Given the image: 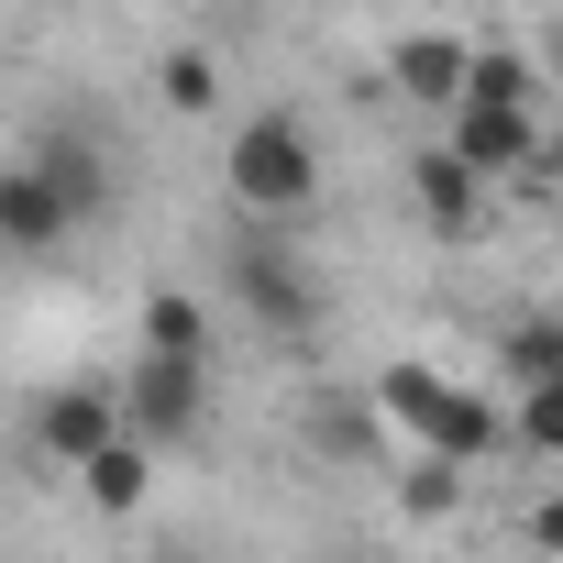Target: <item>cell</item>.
<instances>
[{"instance_id": "cell-1", "label": "cell", "mask_w": 563, "mask_h": 563, "mask_svg": "<svg viewBox=\"0 0 563 563\" xmlns=\"http://www.w3.org/2000/svg\"><path fill=\"white\" fill-rule=\"evenodd\" d=\"M221 188L254 210V221H299L310 188H321V155H310V122L299 111H254L221 155Z\"/></svg>"}, {"instance_id": "cell-2", "label": "cell", "mask_w": 563, "mask_h": 563, "mask_svg": "<svg viewBox=\"0 0 563 563\" xmlns=\"http://www.w3.org/2000/svg\"><path fill=\"white\" fill-rule=\"evenodd\" d=\"M376 420H398L420 453H453V464H486V453L508 442V420H497L475 387H442L431 365H387V376H376Z\"/></svg>"}, {"instance_id": "cell-3", "label": "cell", "mask_w": 563, "mask_h": 563, "mask_svg": "<svg viewBox=\"0 0 563 563\" xmlns=\"http://www.w3.org/2000/svg\"><path fill=\"white\" fill-rule=\"evenodd\" d=\"M111 409H122L133 442H199V420H210V354H144Z\"/></svg>"}, {"instance_id": "cell-4", "label": "cell", "mask_w": 563, "mask_h": 563, "mask_svg": "<svg viewBox=\"0 0 563 563\" xmlns=\"http://www.w3.org/2000/svg\"><path fill=\"white\" fill-rule=\"evenodd\" d=\"M232 299L265 321V332H288V343H310L321 332V276L299 265V243H232Z\"/></svg>"}, {"instance_id": "cell-5", "label": "cell", "mask_w": 563, "mask_h": 563, "mask_svg": "<svg viewBox=\"0 0 563 563\" xmlns=\"http://www.w3.org/2000/svg\"><path fill=\"white\" fill-rule=\"evenodd\" d=\"M23 166L67 199V221H100V210H111V155H100L89 133H34V144H23Z\"/></svg>"}, {"instance_id": "cell-6", "label": "cell", "mask_w": 563, "mask_h": 563, "mask_svg": "<svg viewBox=\"0 0 563 563\" xmlns=\"http://www.w3.org/2000/svg\"><path fill=\"white\" fill-rule=\"evenodd\" d=\"M453 155H464L475 177H508V166H530V155H541V122H530V111H486V100H453Z\"/></svg>"}, {"instance_id": "cell-7", "label": "cell", "mask_w": 563, "mask_h": 563, "mask_svg": "<svg viewBox=\"0 0 563 563\" xmlns=\"http://www.w3.org/2000/svg\"><path fill=\"white\" fill-rule=\"evenodd\" d=\"M111 431H122L111 387H45V398H34V453H56V464H78V453L111 442Z\"/></svg>"}, {"instance_id": "cell-8", "label": "cell", "mask_w": 563, "mask_h": 563, "mask_svg": "<svg viewBox=\"0 0 563 563\" xmlns=\"http://www.w3.org/2000/svg\"><path fill=\"white\" fill-rule=\"evenodd\" d=\"M78 221H67V199L34 177V166H0V254H56Z\"/></svg>"}, {"instance_id": "cell-9", "label": "cell", "mask_w": 563, "mask_h": 563, "mask_svg": "<svg viewBox=\"0 0 563 563\" xmlns=\"http://www.w3.org/2000/svg\"><path fill=\"white\" fill-rule=\"evenodd\" d=\"M409 188H420V221H431V232H475V199H486V177H475L453 144H442V155H420V166H409Z\"/></svg>"}, {"instance_id": "cell-10", "label": "cell", "mask_w": 563, "mask_h": 563, "mask_svg": "<svg viewBox=\"0 0 563 563\" xmlns=\"http://www.w3.org/2000/svg\"><path fill=\"white\" fill-rule=\"evenodd\" d=\"M78 475H89V497H100V508H144V486H155V442L111 431V442H89V453H78Z\"/></svg>"}, {"instance_id": "cell-11", "label": "cell", "mask_w": 563, "mask_h": 563, "mask_svg": "<svg viewBox=\"0 0 563 563\" xmlns=\"http://www.w3.org/2000/svg\"><path fill=\"white\" fill-rule=\"evenodd\" d=\"M464 56H475V45H453V34H409V45L387 56V78H398L409 100H453V89H464Z\"/></svg>"}, {"instance_id": "cell-12", "label": "cell", "mask_w": 563, "mask_h": 563, "mask_svg": "<svg viewBox=\"0 0 563 563\" xmlns=\"http://www.w3.org/2000/svg\"><path fill=\"white\" fill-rule=\"evenodd\" d=\"M453 100H486V111H530V100H541V78H530V56L486 45V56H464V89H453Z\"/></svg>"}, {"instance_id": "cell-13", "label": "cell", "mask_w": 563, "mask_h": 563, "mask_svg": "<svg viewBox=\"0 0 563 563\" xmlns=\"http://www.w3.org/2000/svg\"><path fill=\"white\" fill-rule=\"evenodd\" d=\"M144 354H210V310L188 288H155L144 299Z\"/></svg>"}, {"instance_id": "cell-14", "label": "cell", "mask_w": 563, "mask_h": 563, "mask_svg": "<svg viewBox=\"0 0 563 563\" xmlns=\"http://www.w3.org/2000/svg\"><path fill=\"white\" fill-rule=\"evenodd\" d=\"M508 442H519V453H563V376L519 387V409H508Z\"/></svg>"}, {"instance_id": "cell-15", "label": "cell", "mask_w": 563, "mask_h": 563, "mask_svg": "<svg viewBox=\"0 0 563 563\" xmlns=\"http://www.w3.org/2000/svg\"><path fill=\"white\" fill-rule=\"evenodd\" d=\"M398 508H409V519H453V508H464V464H453V453H420L409 486H398Z\"/></svg>"}, {"instance_id": "cell-16", "label": "cell", "mask_w": 563, "mask_h": 563, "mask_svg": "<svg viewBox=\"0 0 563 563\" xmlns=\"http://www.w3.org/2000/svg\"><path fill=\"white\" fill-rule=\"evenodd\" d=\"M155 89H166V111H210V100H221V67H210V56H199V45H177V56H166V78H155Z\"/></svg>"}, {"instance_id": "cell-17", "label": "cell", "mask_w": 563, "mask_h": 563, "mask_svg": "<svg viewBox=\"0 0 563 563\" xmlns=\"http://www.w3.org/2000/svg\"><path fill=\"white\" fill-rule=\"evenodd\" d=\"M508 376H519V387L563 376V343H552V321H519V332H508Z\"/></svg>"}, {"instance_id": "cell-18", "label": "cell", "mask_w": 563, "mask_h": 563, "mask_svg": "<svg viewBox=\"0 0 563 563\" xmlns=\"http://www.w3.org/2000/svg\"><path fill=\"white\" fill-rule=\"evenodd\" d=\"M321 453H376V398H332L321 409Z\"/></svg>"}]
</instances>
